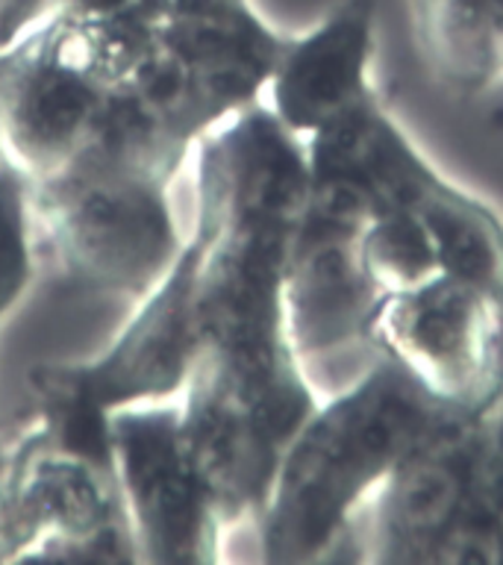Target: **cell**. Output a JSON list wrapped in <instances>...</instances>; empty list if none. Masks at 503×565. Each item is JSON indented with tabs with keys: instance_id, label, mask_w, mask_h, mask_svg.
Here are the masks:
<instances>
[{
	"instance_id": "cell-4",
	"label": "cell",
	"mask_w": 503,
	"mask_h": 565,
	"mask_svg": "<svg viewBox=\"0 0 503 565\" xmlns=\"http://www.w3.org/2000/svg\"><path fill=\"white\" fill-rule=\"evenodd\" d=\"M362 227L303 215L295 238L286 286L291 303V330L307 353H339L362 348L377 291L360 256Z\"/></svg>"
},
{
	"instance_id": "cell-11",
	"label": "cell",
	"mask_w": 503,
	"mask_h": 565,
	"mask_svg": "<svg viewBox=\"0 0 503 565\" xmlns=\"http://www.w3.org/2000/svg\"><path fill=\"white\" fill-rule=\"evenodd\" d=\"M88 113H92V95L83 86V79L74 77L71 71H44L26 88L21 118L35 141L56 145L74 136Z\"/></svg>"
},
{
	"instance_id": "cell-1",
	"label": "cell",
	"mask_w": 503,
	"mask_h": 565,
	"mask_svg": "<svg viewBox=\"0 0 503 565\" xmlns=\"http://www.w3.org/2000/svg\"><path fill=\"white\" fill-rule=\"evenodd\" d=\"M448 413L392 362L374 360L330 404L312 409L282 450L268 545L307 559L360 530L400 459Z\"/></svg>"
},
{
	"instance_id": "cell-5",
	"label": "cell",
	"mask_w": 503,
	"mask_h": 565,
	"mask_svg": "<svg viewBox=\"0 0 503 565\" xmlns=\"http://www.w3.org/2000/svg\"><path fill=\"white\" fill-rule=\"evenodd\" d=\"M374 56L371 0H353L339 15L282 53L277 62V118L291 132H318L368 97Z\"/></svg>"
},
{
	"instance_id": "cell-2",
	"label": "cell",
	"mask_w": 503,
	"mask_h": 565,
	"mask_svg": "<svg viewBox=\"0 0 503 565\" xmlns=\"http://www.w3.org/2000/svg\"><path fill=\"white\" fill-rule=\"evenodd\" d=\"M365 339L445 409L489 413L503 397V298L441 274L415 289L379 295Z\"/></svg>"
},
{
	"instance_id": "cell-14",
	"label": "cell",
	"mask_w": 503,
	"mask_h": 565,
	"mask_svg": "<svg viewBox=\"0 0 503 565\" xmlns=\"http://www.w3.org/2000/svg\"><path fill=\"white\" fill-rule=\"evenodd\" d=\"M74 3L86 12H95V15H115L124 7H130L132 0H74Z\"/></svg>"
},
{
	"instance_id": "cell-12",
	"label": "cell",
	"mask_w": 503,
	"mask_h": 565,
	"mask_svg": "<svg viewBox=\"0 0 503 565\" xmlns=\"http://www.w3.org/2000/svg\"><path fill=\"white\" fill-rule=\"evenodd\" d=\"M39 512L60 519L74 527H88L100 515V498L83 471L74 468H51L35 486Z\"/></svg>"
},
{
	"instance_id": "cell-10",
	"label": "cell",
	"mask_w": 503,
	"mask_h": 565,
	"mask_svg": "<svg viewBox=\"0 0 503 565\" xmlns=\"http://www.w3.org/2000/svg\"><path fill=\"white\" fill-rule=\"evenodd\" d=\"M360 256L377 298L415 289L445 274L432 233L418 212L404 206L371 215L360 233Z\"/></svg>"
},
{
	"instance_id": "cell-3",
	"label": "cell",
	"mask_w": 503,
	"mask_h": 565,
	"mask_svg": "<svg viewBox=\"0 0 503 565\" xmlns=\"http://www.w3.org/2000/svg\"><path fill=\"white\" fill-rule=\"evenodd\" d=\"M483 415L448 413L400 459L362 519L368 521V559L439 563L441 547L471 503Z\"/></svg>"
},
{
	"instance_id": "cell-8",
	"label": "cell",
	"mask_w": 503,
	"mask_h": 565,
	"mask_svg": "<svg viewBox=\"0 0 503 565\" xmlns=\"http://www.w3.org/2000/svg\"><path fill=\"white\" fill-rule=\"evenodd\" d=\"M74 233L100 271L141 274L165 247V224L157 206L136 192H97L77 210Z\"/></svg>"
},
{
	"instance_id": "cell-13",
	"label": "cell",
	"mask_w": 503,
	"mask_h": 565,
	"mask_svg": "<svg viewBox=\"0 0 503 565\" xmlns=\"http://www.w3.org/2000/svg\"><path fill=\"white\" fill-rule=\"evenodd\" d=\"M24 236H21V215H18L15 192L7 180H0V307L7 303L24 280Z\"/></svg>"
},
{
	"instance_id": "cell-6",
	"label": "cell",
	"mask_w": 503,
	"mask_h": 565,
	"mask_svg": "<svg viewBox=\"0 0 503 565\" xmlns=\"http://www.w3.org/2000/svg\"><path fill=\"white\" fill-rule=\"evenodd\" d=\"M418 33L445 86L480 95L503 83V0H418Z\"/></svg>"
},
{
	"instance_id": "cell-9",
	"label": "cell",
	"mask_w": 503,
	"mask_h": 565,
	"mask_svg": "<svg viewBox=\"0 0 503 565\" xmlns=\"http://www.w3.org/2000/svg\"><path fill=\"white\" fill-rule=\"evenodd\" d=\"M439 563H503V397L483 415L477 439L471 503L441 547Z\"/></svg>"
},
{
	"instance_id": "cell-7",
	"label": "cell",
	"mask_w": 503,
	"mask_h": 565,
	"mask_svg": "<svg viewBox=\"0 0 503 565\" xmlns=\"http://www.w3.org/2000/svg\"><path fill=\"white\" fill-rule=\"evenodd\" d=\"M127 471L157 545L176 551L194 533V480L174 439L157 424L132 427L124 439Z\"/></svg>"
}]
</instances>
